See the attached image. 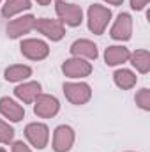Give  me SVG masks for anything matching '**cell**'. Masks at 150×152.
Here are the masks:
<instances>
[{
	"instance_id": "obj_1",
	"label": "cell",
	"mask_w": 150,
	"mask_h": 152,
	"mask_svg": "<svg viewBox=\"0 0 150 152\" xmlns=\"http://www.w3.org/2000/svg\"><path fill=\"white\" fill-rule=\"evenodd\" d=\"M111 18V11L108 7H103L99 4H94L88 7V28L90 32L101 36Z\"/></svg>"
},
{
	"instance_id": "obj_2",
	"label": "cell",
	"mask_w": 150,
	"mask_h": 152,
	"mask_svg": "<svg viewBox=\"0 0 150 152\" xmlns=\"http://www.w3.org/2000/svg\"><path fill=\"white\" fill-rule=\"evenodd\" d=\"M55 11L60 18L62 23L69 25V27H78L81 25V18H83V11L79 5L76 4H66L64 0H57L55 2Z\"/></svg>"
},
{
	"instance_id": "obj_3",
	"label": "cell",
	"mask_w": 150,
	"mask_h": 152,
	"mask_svg": "<svg viewBox=\"0 0 150 152\" xmlns=\"http://www.w3.org/2000/svg\"><path fill=\"white\" fill-rule=\"evenodd\" d=\"M20 50H21V53H23L27 58H30V60H42V58H46L48 53H50L48 44H46L44 41H39V39H25V41H21Z\"/></svg>"
},
{
	"instance_id": "obj_4",
	"label": "cell",
	"mask_w": 150,
	"mask_h": 152,
	"mask_svg": "<svg viewBox=\"0 0 150 152\" xmlns=\"http://www.w3.org/2000/svg\"><path fill=\"white\" fill-rule=\"evenodd\" d=\"M34 28H37L41 34H44L46 37H50L51 41H60L66 34L64 23L60 20H48V18H41L36 20Z\"/></svg>"
},
{
	"instance_id": "obj_5",
	"label": "cell",
	"mask_w": 150,
	"mask_h": 152,
	"mask_svg": "<svg viewBox=\"0 0 150 152\" xmlns=\"http://www.w3.org/2000/svg\"><path fill=\"white\" fill-rule=\"evenodd\" d=\"M58 99L48 94H39L36 97V104H34V113L42 117V118H50L53 115L58 113Z\"/></svg>"
},
{
	"instance_id": "obj_6",
	"label": "cell",
	"mask_w": 150,
	"mask_h": 152,
	"mask_svg": "<svg viewBox=\"0 0 150 152\" xmlns=\"http://www.w3.org/2000/svg\"><path fill=\"white\" fill-rule=\"evenodd\" d=\"M64 94L73 104H85L90 99L92 90L87 83H64Z\"/></svg>"
},
{
	"instance_id": "obj_7",
	"label": "cell",
	"mask_w": 150,
	"mask_h": 152,
	"mask_svg": "<svg viewBox=\"0 0 150 152\" xmlns=\"http://www.w3.org/2000/svg\"><path fill=\"white\" fill-rule=\"evenodd\" d=\"M25 136L36 149H44L48 143V138H50V131L44 124L34 122L25 127Z\"/></svg>"
},
{
	"instance_id": "obj_8",
	"label": "cell",
	"mask_w": 150,
	"mask_h": 152,
	"mask_svg": "<svg viewBox=\"0 0 150 152\" xmlns=\"http://www.w3.org/2000/svg\"><path fill=\"white\" fill-rule=\"evenodd\" d=\"M74 142V131L69 126H58L53 134V151L55 152H67L73 147Z\"/></svg>"
},
{
	"instance_id": "obj_9",
	"label": "cell",
	"mask_w": 150,
	"mask_h": 152,
	"mask_svg": "<svg viewBox=\"0 0 150 152\" xmlns=\"http://www.w3.org/2000/svg\"><path fill=\"white\" fill-rule=\"evenodd\" d=\"M131 34H133V20H131V16L127 12L118 14L115 25L111 27L110 36L113 39H117V41H127V39H131Z\"/></svg>"
},
{
	"instance_id": "obj_10",
	"label": "cell",
	"mask_w": 150,
	"mask_h": 152,
	"mask_svg": "<svg viewBox=\"0 0 150 152\" xmlns=\"http://www.w3.org/2000/svg\"><path fill=\"white\" fill-rule=\"evenodd\" d=\"M62 71L69 78H83V76H88L92 73V66L81 58H69L64 62Z\"/></svg>"
},
{
	"instance_id": "obj_11",
	"label": "cell",
	"mask_w": 150,
	"mask_h": 152,
	"mask_svg": "<svg viewBox=\"0 0 150 152\" xmlns=\"http://www.w3.org/2000/svg\"><path fill=\"white\" fill-rule=\"evenodd\" d=\"M34 25H36V18L32 14L21 16L18 20H12L7 25V36L16 39V37H20V36H23V34H27V32H30L34 28Z\"/></svg>"
},
{
	"instance_id": "obj_12",
	"label": "cell",
	"mask_w": 150,
	"mask_h": 152,
	"mask_svg": "<svg viewBox=\"0 0 150 152\" xmlns=\"http://www.w3.org/2000/svg\"><path fill=\"white\" fill-rule=\"evenodd\" d=\"M0 113L4 115V117H7L9 120H12V122H20L25 117V110L20 104H16L12 99L2 97L0 99Z\"/></svg>"
},
{
	"instance_id": "obj_13",
	"label": "cell",
	"mask_w": 150,
	"mask_h": 152,
	"mask_svg": "<svg viewBox=\"0 0 150 152\" xmlns=\"http://www.w3.org/2000/svg\"><path fill=\"white\" fill-rule=\"evenodd\" d=\"M14 94L16 97H20L23 103H34L36 97L41 94V85L37 81H28V83H23L20 87L14 88Z\"/></svg>"
},
{
	"instance_id": "obj_14",
	"label": "cell",
	"mask_w": 150,
	"mask_h": 152,
	"mask_svg": "<svg viewBox=\"0 0 150 152\" xmlns=\"http://www.w3.org/2000/svg\"><path fill=\"white\" fill-rule=\"evenodd\" d=\"M71 53L74 57H87V58H92L95 60L97 58V46L87 39H79L74 41L73 46H71Z\"/></svg>"
},
{
	"instance_id": "obj_15",
	"label": "cell",
	"mask_w": 150,
	"mask_h": 152,
	"mask_svg": "<svg viewBox=\"0 0 150 152\" xmlns=\"http://www.w3.org/2000/svg\"><path fill=\"white\" fill-rule=\"evenodd\" d=\"M129 57H131V53H129V50L124 48V46H110V48H106V51H104V60H106L108 66L124 64V62L129 60Z\"/></svg>"
},
{
	"instance_id": "obj_16",
	"label": "cell",
	"mask_w": 150,
	"mask_h": 152,
	"mask_svg": "<svg viewBox=\"0 0 150 152\" xmlns=\"http://www.w3.org/2000/svg\"><path fill=\"white\" fill-rule=\"evenodd\" d=\"M30 7H32L30 0H7L4 9H2V16L4 18H11V16L21 12L25 9H30Z\"/></svg>"
},
{
	"instance_id": "obj_17",
	"label": "cell",
	"mask_w": 150,
	"mask_h": 152,
	"mask_svg": "<svg viewBox=\"0 0 150 152\" xmlns=\"http://www.w3.org/2000/svg\"><path fill=\"white\" fill-rule=\"evenodd\" d=\"M131 64L140 71V73H149L150 69V53L147 50H138L134 51L131 57Z\"/></svg>"
},
{
	"instance_id": "obj_18",
	"label": "cell",
	"mask_w": 150,
	"mask_h": 152,
	"mask_svg": "<svg viewBox=\"0 0 150 152\" xmlns=\"http://www.w3.org/2000/svg\"><path fill=\"white\" fill-rule=\"evenodd\" d=\"M30 75H32V69L28 66H11L4 73L7 81H21V80L28 78Z\"/></svg>"
},
{
	"instance_id": "obj_19",
	"label": "cell",
	"mask_w": 150,
	"mask_h": 152,
	"mask_svg": "<svg viewBox=\"0 0 150 152\" xmlns=\"http://www.w3.org/2000/svg\"><path fill=\"white\" fill-rule=\"evenodd\" d=\"M115 83L120 87V88H133L136 85V75L131 73L129 69H118L115 75Z\"/></svg>"
},
{
	"instance_id": "obj_20",
	"label": "cell",
	"mask_w": 150,
	"mask_h": 152,
	"mask_svg": "<svg viewBox=\"0 0 150 152\" xmlns=\"http://www.w3.org/2000/svg\"><path fill=\"white\" fill-rule=\"evenodd\" d=\"M14 136V129L0 118V143H9Z\"/></svg>"
},
{
	"instance_id": "obj_21",
	"label": "cell",
	"mask_w": 150,
	"mask_h": 152,
	"mask_svg": "<svg viewBox=\"0 0 150 152\" xmlns=\"http://www.w3.org/2000/svg\"><path fill=\"white\" fill-rule=\"evenodd\" d=\"M136 103L140 104V108L150 110V90L149 88H141V90L136 94Z\"/></svg>"
},
{
	"instance_id": "obj_22",
	"label": "cell",
	"mask_w": 150,
	"mask_h": 152,
	"mask_svg": "<svg viewBox=\"0 0 150 152\" xmlns=\"http://www.w3.org/2000/svg\"><path fill=\"white\" fill-rule=\"evenodd\" d=\"M12 152H32L23 142H14L12 143Z\"/></svg>"
},
{
	"instance_id": "obj_23",
	"label": "cell",
	"mask_w": 150,
	"mask_h": 152,
	"mask_svg": "<svg viewBox=\"0 0 150 152\" xmlns=\"http://www.w3.org/2000/svg\"><path fill=\"white\" fill-rule=\"evenodd\" d=\"M149 2L150 0H131V7H133L134 11H141Z\"/></svg>"
},
{
	"instance_id": "obj_24",
	"label": "cell",
	"mask_w": 150,
	"mask_h": 152,
	"mask_svg": "<svg viewBox=\"0 0 150 152\" xmlns=\"http://www.w3.org/2000/svg\"><path fill=\"white\" fill-rule=\"evenodd\" d=\"M104 2H108V4H111V5H120L124 0H104Z\"/></svg>"
},
{
	"instance_id": "obj_25",
	"label": "cell",
	"mask_w": 150,
	"mask_h": 152,
	"mask_svg": "<svg viewBox=\"0 0 150 152\" xmlns=\"http://www.w3.org/2000/svg\"><path fill=\"white\" fill-rule=\"evenodd\" d=\"M50 2H51V0H37V4H39V5H48Z\"/></svg>"
},
{
	"instance_id": "obj_26",
	"label": "cell",
	"mask_w": 150,
	"mask_h": 152,
	"mask_svg": "<svg viewBox=\"0 0 150 152\" xmlns=\"http://www.w3.org/2000/svg\"><path fill=\"white\" fill-rule=\"evenodd\" d=\"M0 152H5V151H4V149H0Z\"/></svg>"
}]
</instances>
